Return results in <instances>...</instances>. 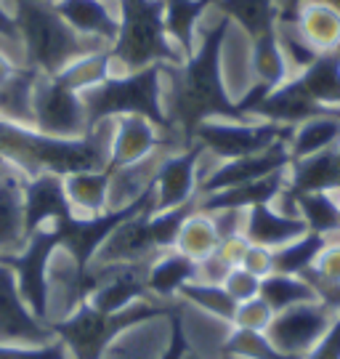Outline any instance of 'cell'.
I'll return each instance as SVG.
<instances>
[{
	"instance_id": "cell-1",
	"label": "cell",
	"mask_w": 340,
	"mask_h": 359,
	"mask_svg": "<svg viewBox=\"0 0 340 359\" xmlns=\"http://www.w3.org/2000/svg\"><path fill=\"white\" fill-rule=\"evenodd\" d=\"M231 19L221 16L194 48L189 59L178 67H165V112L170 128L189 147L194 130L208 120H252L240 102L229 96L221 69V51Z\"/></svg>"
},
{
	"instance_id": "cell-2",
	"label": "cell",
	"mask_w": 340,
	"mask_h": 359,
	"mask_svg": "<svg viewBox=\"0 0 340 359\" xmlns=\"http://www.w3.org/2000/svg\"><path fill=\"white\" fill-rule=\"evenodd\" d=\"M112 128L114 120H104L83 139H56L38 128L0 120V157L27 179L38 173L67 176L77 170H104L109 168Z\"/></svg>"
},
{
	"instance_id": "cell-3",
	"label": "cell",
	"mask_w": 340,
	"mask_h": 359,
	"mask_svg": "<svg viewBox=\"0 0 340 359\" xmlns=\"http://www.w3.org/2000/svg\"><path fill=\"white\" fill-rule=\"evenodd\" d=\"M13 13L22 46V65L56 77L80 56L104 51L109 43L77 32L50 0H6Z\"/></svg>"
},
{
	"instance_id": "cell-4",
	"label": "cell",
	"mask_w": 340,
	"mask_h": 359,
	"mask_svg": "<svg viewBox=\"0 0 340 359\" xmlns=\"http://www.w3.org/2000/svg\"><path fill=\"white\" fill-rule=\"evenodd\" d=\"M120 32L109 46L114 72H136L151 65L178 67L186 53L178 48L165 27V0H117Z\"/></svg>"
},
{
	"instance_id": "cell-5",
	"label": "cell",
	"mask_w": 340,
	"mask_h": 359,
	"mask_svg": "<svg viewBox=\"0 0 340 359\" xmlns=\"http://www.w3.org/2000/svg\"><path fill=\"white\" fill-rule=\"evenodd\" d=\"M170 311L173 306L168 301H157V298H147V301H139V304L123 309V311H112V314L99 311L90 301H86L69 317L50 322V330L64 344L69 359H107V354L112 351L123 333L136 330L144 322L168 317Z\"/></svg>"
},
{
	"instance_id": "cell-6",
	"label": "cell",
	"mask_w": 340,
	"mask_h": 359,
	"mask_svg": "<svg viewBox=\"0 0 340 359\" xmlns=\"http://www.w3.org/2000/svg\"><path fill=\"white\" fill-rule=\"evenodd\" d=\"M165 65H151L136 72H114L96 88L83 90L88 126L96 128L104 120L139 115L151 120L165 133H176L165 112ZM178 136V133H176ZM181 139V136H178Z\"/></svg>"
},
{
	"instance_id": "cell-7",
	"label": "cell",
	"mask_w": 340,
	"mask_h": 359,
	"mask_svg": "<svg viewBox=\"0 0 340 359\" xmlns=\"http://www.w3.org/2000/svg\"><path fill=\"white\" fill-rule=\"evenodd\" d=\"M290 126L271 120H208L194 130L191 142L202 144L205 154H213L221 163L258 154L279 142H290Z\"/></svg>"
},
{
	"instance_id": "cell-8",
	"label": "cell",
	"mask_w": 340,
	"mask_h": 359,
	"mask_svg": "<svg viewBox=\"0 0 340 359\" xmlns=\"http://www.w3.org/2000/svg\"><path fill=\"white\" fill-rule=\"evenodd\" d=\"M59 248H62L59 231L53 229V226H43V229L29 234V240H27V245L19 253L0 256V261L13 271L16 285H19V293H22L25 304L29 306V311H32L38 320L48 322V325H50L48 269Z\"/></svg>"
},
{
	"instance_id": "cell-9",
	"label": "cell",
	"mask_w": 340,
	"mask_h": 359,
	"mask_svg": "<svg viewBox=\"0 0 340 359\" xmlns=\"http://www.w3.org/2000/svg\"><path fill=\"white\" fill-rule=\"evenodd\" d=\"M35 128L56 139H83L90 130L83 93L59 77L40 75L35 86Z\"/></svg>"
},
{
	"instance_id": "cell-10",
	"label": "cell",
	"mask_w": 340,
	"mask_h": 359,
	"mask_svg": "<svg viewBox=\"0 0 340 359\" xmlns=\"http://www.w3.org/2000/svg\"><path fill=\"white\" fill-rule=\"evenodd\" d=\"M329 325H332V306L325 301H311L274 314L266 335L282 354L303 359L322 341Z\"/></svg>"
},
{
	"instance_id": "cell-11",
	"label": "cell",
	"mask_w": 340,
	"mask_h": 359,
	"mask_svg": "<svg viewBox=\"0 0 340 359\" xmlns=\"http://www.w3.org/2000/svg\"><path fill=\"white\" fill-rule=\"evenodd\" d=\"M202 157H205V149L197 142L165 154L154 176V213L173 210L197 200Z\"/></svg>"
},
{
	"instance_id": "cell-12",
	"label": "cell",
	"mask_w": 340,
	"mask_h": 359,
	"mask_svg": "<svg viewBox=\"0 0 340 359\" xmlns=\"http://www.w3.org/2000/svg\"><path fill=\"white\" fill-rule=\"evenodd\" d=\"M56 335L48 322L38 320L25 298L19 293V285L13 271L0 261V344L8 346H38L48 344Z\"/></svg>"
},
{
	"instance_id": "cell-13",
	"label": "cell",
	"mask_w": 340,
	"mask_h": 359,
	"mask_svg": "<svg viewBox=\"0 0 340 359\" xmlns=\"http://www.w3.org/2000/svg\"><path fill=\"white\" fill-rule=\"evenodd\" d=\"M287 144L290 142H279L258 154H247V157H237V160H226V163L215 165L200 181L197 197L221 192V189H229V187H240V184H247V181L264 179V176L277 173V170H287L292 163Z\"/></svg>"
},
{
	"instance_id": "cell-14",
	"label": "cell",
	"mask_w": 340,
	"mask_h": 359,
	"mask_svg": "<svg viewBox=\"0 0 340 359\" xmlns=\"http://www.w3.org/2000/svg\"><path fill=\"white\" fill-rule=\"evenodd\" d=\"M154 208H147L136 216L125 218L104 240L90 266H120V264H151L163 250L157 248L149 229V216Z\"/></svg>"
},
{
	"instance_id": "cell-15",
	"label": "cell",
	"mask_w": 340,
	"mask_h": 359,
	"mask_svg": "<svg viewBox=\"0 0 340 359\" xmlns=\"http://www.w3.org/2000/svg\"><path fill=\"white\" fill-rule=\"evenodd\" d=\"M170 136L178 139L176 133H165L163 128H157L147 117H117L112 128V144H109V170L133 165V163L154 154L157 149L170 147Z\"/></svg>"
},
{
	"instance_id": "cell-16",
	"label": "cell",
	"mask_w": 340,
	"mask_h": 359,
	"mask_svg": "<svg viewBox=\"0 0 340 359\" xmlns=\"http://www.w3.org/2000/svg\"><path fill=\"white\" fill-rule=\"evenodd\" d=\"M101 271V283L88 301L99 311H123L139 301L151 298L147 287L149 264H120V266H96Z\"/></svg>"
},
{
	"instance_id": "cell-17",
	"label": "cell",
	"mask_w": 340,
	"mask_h": 359,
	"mask_svg": "<svg viewBox=\"0 0 340 359\" xmlns=\"http://www.w3.org/2000/svg\"><path fill=\"white\" fill-rule=\"evenodd\" d=\"M75 210L64 192V176L59 173H38L25 181V216L27 234L53 226L56 221L72 216Z\"/></svg>"
},
{
	"instance_id": "cell-18",
	"label": "cell",
	"mask_w": 340,
	"mask_h": 359,
	"mask_svg": "<svg viewBox=\"0 0 340 359\" xmlns=\"http://www.w3.org/2000/svg\"><path fill=\"white\" fill-rule=\"evenodd\" d=\"M285 187H287V170H277L264 179L197 197V208L202 213H213V210H250L255 205H271L285 192Z\"/></svg>"
},
{
	"instance_id": "cell-19",
	"label": "cell",
	"mask_w": 340,
	"mask_h": 359,
	"mask_svg": "<svg viewBox=\"0 0 340 359\" xmlns=\"http://www.w3.org/2000/svg\"><path fill=\"white\" fill-rule=\"evenodd\" d=\"M311 192H340V152L338 147H329L325 152L308 154L301 160H292L287 168V187L285 197Z\"/></svg>"
},
{
	"instance_id": "cell-20",
	"label": "cell",
	"mask_w": 340,
	"mask_h": 359,
	"mask_svg": "<svg viewBox=\"0 0 340 359\" xmlns=\"http://www.w3.org/2000/svg\"><path fill=\"white\" fill-rule=\"evenodd\" d=\"M306 231H308V226H306V221L301 216L282 213L279 208H274V203L245 210L242 234H245V240L250 245H261V248H268V250H277L282 245L298 240Z\"/></svg>"
},
{
	"instance_id": "cell-21",
	"label": "cell",
	"mask_w": 340,
	"mask_h": 359,
	"mask_svg": "<svg viewBox=\"0 0 340 359\" xmlns=\"http://www.w3.org/2000/svg\"><path fill=\"white\" fill-rule=\"evenodd\" d=\"M25 181L19 170L0 179V256L19 253L27 245V216H25Z\"/></svg>"
},
{
	"instance_id": "cell-22",
	"label": "cell",
	"mask_w": 340,
	"mask_h": 359,
	"mask_svg": "<svg viewBox=\"0 0 340 359\" xmlns=\"http://www.w3.org/2000/svg\"><path fill=\"white\" fill-rule=\"evenodd\" d=\"M50 6L62 13L77 32L99 38L112 46L120 32V16L107 0H50Z\"/></svg>"
},
{
	"instance_id": "cell-23",
	"label": "cell",
	"mask_w": 340,
	"mask_h": 359,
	"mask_svg": "<svg viewBox=\"0 0 340 359\" xmlns=\"http://www.w3.org/2000/svg\"><path fill=\"white\" fill-rule=\"evenodd\" d=\"M197 280V261H191L189 256L178 253L176 248L165 250L154 258L147 269V287L149 295L157 301H176L184 285H189Z\"/></svg>"
},
{
	"instance_id": "cell-24",
	"label": "cell",
	"mask_w": 340,
	"mask_h": 359,
	"mask_svg": "<svg viewBox=\"0 0 340 359\" xmlns=\"http://www.w3.org/2000/svg\"><path fill=\"white\" fill-rule=\"evenodd\" d=\"M38 69L19 65L6 83H0V120L35 128V86H38Z\"/></svg>"
},
{
	"instance_id": "cell-25",
	"label": "cell",
	"mask_w": 340,
	"mask_h": 359,
	"mask_svg": "<svg viewBox=\"0 0 340 359\" xmlns=\"http://www.w3.org/2000/svg\"><path fill=\"white\" fill-rule=\"evenodd\" d=\"M109 168L104 170H77L64 176V192L75 216H101L109 210Z\"/></svg>"
},
{
	"instance_id": "cell-26",
	"label": "cell",
	"mask_w": 340,
	"mask_h": 359,
	"mask_svg": "<svg viewBox=\"0 0 340 359\" xmlns=\"http://www.w3.org/2000/svg\"><path fill=\"white\" fill-rule=\"evenodd\" d=\"M295 27L316 53L340 51V11L319 0H303Z\"/></svg>"
},
{
	"instance_id": "cell-27",
	"label": "cell",
	"mask_w": 340,
	"mask_h": 359,
	"mask_svg": "<svg viewBox=\"0 0 340 359\" xmlns=\"http://www.w3.org/2000/svg\"><path fill=\"white\" fill-rule=\"evenodd\" d=\"M292 83L314 104L340 109V51L319 53L314 65L298 72Z\"/></svg>"
},
{
	"instance_id": "cell-28",
	"label": "cell",
	"mask_w": 340,
	"mask_h": 359,
	"mask_svg": "<svg viewBox=\"0 0 340 359\" xmlns=\"http://www.w3.org/2000/svg\"><path fill=\"white\" fill-rule=\"evenodd\" d=\"M279 197L287 203V208L282 213L301 216L306 221L308 231L325 234V237L340 231V203L332 192H311V194H298V197L279 194Z\"/></svg>"
},
{
	"instance_id": "cell-29",
	"label": "cell",
	"mask_w": 340,
	"mask_h": 359,
	"mask_svg": "<svg viewBox=\"0 0 340 359\" xmlns=\"http://www.w3.org/2000/svg\"><path fill=\"white\" fill-rule=\"evenodd\" d=\"M218 11L250 35V40L271 32L279 22L277 0H215Z\"/></svg>"
},
{
	"instance_id": "cell-30",
	"label": "cell",
	"mask_w": 340,
	"mask_h": 359,
	"mask_svg": "<svg viewBox=\"0 0 340 359\" xmlns=\"http://www.w3.org/2000/svg\"><path fill=\"white\" fill-rule=\"evenodd\" d=\"M261 298L271 306L274 314L285 311V309L301 306V304H311L319 301V293L314 290V285L306 277H295V274H279L271 271L268 277L261 280Z\"/></svg>"
},
{
	"instance_id": "cell-31",
	"label": "cell",
	"mask_w": 340,
	"mask_h": 359,
	"mask_svg": "<svg viewBox=\"0 0 340 359\" xmlns=\"http://www.w3.org/2000/svg\"><path fill=\"white\" fill-rule=\"evenodd\" d=\"M252 75H255V83L266 86L268 90L279 88L285 80H290V65L277 40V27L252 40Z\"/></svg>"
},
{
	"instance_id": "cell-32",
	"label": "cell",
	"mask_w": 340,
	"mask_h": 359,
	"mask_svg": "<svg viewBox=\"0 0 340 359\" xmlns=\"http://www.w3.org/2000/svg\"><path fill=\"white\" fill-rule=\"evenodd\" d=\"M340 144V117H311L301 126H295L290 136V157L292 160H301L308 154L325 152L329 147H338Z\"/></svg>"
},
{
	"instance_id": "cell-33",
	"label": "cell",
	"mask_w": 340,
	"mask_h": 359,
	"mask_svg": "<svg viewBox=\"0 0 340 359\" xmlns=\"http://www.w3.org/2000/svg\"><path fill=\"white\" fill-rule=\"evenodd\" d=\"M215 0H165V27L181 51L189 59L194 53V27Z\"/></svg>"
},
{
	"instance_id": "cell-34",
	"label": "cell",
	"mask_w": 340,
	"mask_h": 359,
	"mask_svg": "<svg viewBox=\"0 0 340 359\" xmlns=\"http://www.w3.org/2000/svg\"><path fill=\"white\" fill-rule=\"evenodd\" d=\"M218 243H221V237H218V229H215L210 213H202L200 208H197V210L184 221L181 231H178L176 250L200 264L202 258L213 256Z\"/></svg>"
},
{
	"instance_id": "cell-35",
	"label": "cell",
	"mask_w": 340,
	"mask_h": 359,
	"mask_svg": "<svg viewBox=\"0 0 340 359\" xmlns=\"http://www.w3.org/2000/svg\"><path fill=\"white\" fill-rule=\"evenodd\" d=\"M327 243L329 240L325 237V234L306 231V234H301L298 240H292V243L282 245V248L274 250V271L301 277V274H306V271L314 266L316 258H319V253L325 250V245Z\"/></svg>"
},
{
	"instance_id": "cell-36",
	"label": "cell",
	"mask_w": 340,
	"mask_h": 359,
	"mask_svg": "<svg viewBox=\"0 0 340 359\" xmlns=\"http://www.w3.org/2000/svg\"><path fill=\"white\" fill-rule=\"evenodd\" d=\"M178 298L191 304V306H197L200 311H205V314L215 317V320L229 322V325H231L234 311H237V301L224 290V285H210V283L194 280V283L181 287Z\"/></svg>"
},
{
	"instance_id": "cell-37",
	"label": "cell",
	"mask_w": 340,
	"mask_h": 359,
	"mask_svg": "<svg viewBox=\"0 0 340 359\" xmlns=\"http://www.w3.org/2000/svg\"><path fill=\"white\" fill-rule=\"evenodd\" d=\"M109 75H112V56H109V48H104V51L80 56L77 62H72V65L67 67L64 72H59L56 77L62 80L64 86H69L72 90L83 93V90L96 88Z\"/></svg>"
},
{
	"instance_id": "cell-38",
	"label": "cell",
	"mask_w": 340,
	"mask_h": 359,
	"mask_svg": "<svg viewBox=\"0 0 340 359\" xmlns=\"http://www.w3.org/2000/svg\"><path fill=\"white\" fill-rule=\"evenodd\" d=\"M221 354L231 359H298V357H287L279 348H274V344L268 341L266 333L242 330V327H231V333L224 341Z\"/></svg>"
},
{
	"instance_id": "cell-39",
	"label": "cell",
	"mask_w": 340,
	"mask_h": 359,
	"mask_svg": "<svg viewBox=\"0 0 340 359\" xmlns=\"http://www.w3.org/2000/svg\"><path fill=\"white\" fill-rule=\"evenodd\" d=\"M277 40H279V46H282V53H285L290 69L303 72L306 67H311L316 59H319V53L303 40L295 22H277Z\"/></svg>"
},
{
	"instance_id": "cell-40",
	"label": "cell",
	"mask_w": 340,
	"mask_h": 359,
	"mask_svg": "<svg viewBox=\"0 0 340 359\" xmlns=\"http://www.w3.org/2000/svg\"><path fill=\"white\" fill-rule=\"evenodd\" d=\"M308 283L314 285V290H325V287H340V243H327L325 250L319 253L316 264L311 269L301 274Z\"/></svg>"
},
{
	"instance_id": "cell-41",
	"label": "cell",
	"mask_w": 340,
	"mask_h": 359,
	"mask_svg": "<svg viewBox=\"0 0 340 359\" xmlns=\"http://www.w3.org/2000/svg\"><path fill=\"white\" fill-rule=\"evenodd\" d=\"M274 320V311L266 304L261 295H255L250 301H242L237 304V311H234V320H231V327H242V330H255V333H266L268 325Z\"/></svg>"
},
{
	"instance_id": "cell-42",
	"label": "cell",
	"mask_w": 340,
	"mask_h": 359,
	"mask_svg": "<svg viewBox=\"0 0 340 359\" xmlns=\"http://www.w3.org/2000/svg\"><path fill=\"white\" fill-rule=\"evenodd\" d=\"M0 359H69L67 348L59 338H53L48 344L38 346H8L0 344Z\"/></svg>"
},
{
	"instance_id": "cell-43",
	"label": "cell",
	"mask_w": 340,
	"mask_h": 359,
	"mask_svg": "<svg viewBox=\"0 0 340 359\" xmlns=\"http://www.w3.org/2000/svg\"><path fill=\"white\" fill-rule=\"evenodd\" d=\"M224 290H226L237 304L250 301V298H255V295L261 293V277H255L252 271L242 269V266H234V269L226 274V280H224Z\"/></svg>"
},
{
	"instance_id": "cell-44",
	"label": "cell",
	"mask_w": 340,
	"mask_h": 359,
	"mask_svg": "<svg viewBox=\"0 0 340 359\" xmlns=\"http://www.w3.org/2000/svg\"><path fill=\"white\" fill-rule=\"evenodd\" d=\"M186 351H189V338H186V330H184V320L173 309L168 314V341L160 348L157 359H186Z\"/></svg>"
},
{
	"instance_id": "cell-45",
	"label": "cell",
	"mask_w": 340,
	"mask_h": 359,
	"mask_svg": "<svg viewBox=\"0 0 340 359\" xmlns=\"http://www.w3.org/2000/svg\"><path fill=\"white\" fill-rule=\"evenodd\" d=\"M240 266L264 280V277H268V274L274 271V250L261 248V245H250V248L245 250V258H242Z\"/></svg>"
},
{
	"instance_id": "cell-46",
	"label": "cell",
	"mask_w": 340,
	"mask_h": 359,
	"mask_svg": "<svg viewBox=\"0 0 340 359\" xmlns=\"http://www.w3.org/2000/svg\"><path fill=\"white\" fill-rule=\"evenodd\" d=\"M303 359H340V311L338 317L332 320L327 333L322 335V341Z\"/></svg>"
},
{
	"instance_id": "cell-47",
	"label": "cell",
	"mask_w": 340,
	"mask_h": 359,
	"mask_svg": "<svg viewBox=\"0 0 340 359\" xmlns=\"http://www.w3.org/2000/svg\"><path fill=\"white\" fill-rule=\"evenodd\" d=\"M250 248V243L245 240V234H234V237H224L218 248H215V256L221 258L226 266H240L242 258H245V250Z\"/></svg>"
},
{
	"instance_id": "cell-48",
	"label": "cell",
	"mask_w": 340,
	"mask_h": 359,
	"mask_svg": "<svg viewBox=\"0 0 340 359\" xmlns=\"http://www.w3.org/2000/svg\"><path fill=\"white\" fill-rule=\"evenodd\" d=\"M0 38L11 40L19 46V29H16V22H13V13L8 8L6 0H0Z\"/></svg>"
},
{
	"instance_id": "cell-49",
	"label": "cell",
	"mask_w": 340,
	"mask_h": 359,
	"mask_svg": "<svg viewBox=\"0 0 340 359\" xmlns=\"http://www.w3.org/2000/svg\"><path fill=\"white\" fill-rule=\"evenodd\" d=\"M277 6H279V22H295L303 0H277Z\"/></svg>"
},
{
	"instance_id": "cell-50",
	"label": "cell",
	"mask_w": 340,
	"mask_h": 359,
	"mask_svg": "<svg viewBox=\"0 0 340 359\" xmlns=\"http://www.w3.org/2000/svg\"><path fill=\"white\" fill-rule=\"evenodd\" d=\"M13 170H16V168H13L8 160H3V157H0V179H6V176H8V173H13Z\"/></svg>"
},
{
	"instance_id": "cell-51",
	"label": "cell",
	"mask_w": 340,
	"mask_h": 359,
	"mask_svg": "<svg viewBox=\"0 0 340 359\" xmlns=\"http://www.w3.org/2000/svg\"><path fill=\"white\" fill-rule=\"evenodd\" d=\"M319 3H327V6H332L335 11H340V0H319Z\"/></svg>"
},
{
	"instance_id": "cell-52",
	"label": "cell",
	"mask_w": 340,
	"mask_h": 359,
	"mask_svg": "<svg viewBox=\"0 0 340 359\" xmlns=\"http://www.w3.org/2000/svg\"><path fill=\"white\" fill-rule=\"evenodd\" d=\"M186 359H200V357H197V354L189 348V351H186ZM221 359H231V357H224V354H221Z\"/></svg>"
},
{
	"instance_id": "cell-53",
	"label": "cell",
	"mask_w": 340,
	"mask_h": 359,
	"mask_svg": "<svg viewBox=\"0 0 340 359\" xmlns=\"http://www.w3.org/2000/svg\"><path fill=\"white\" fill-rule=\"evenodd\" d=\"M136 359H147V357H136Z\"/></svg>"
},
{
	"instance_id": "cell-54",
	"label": "cell",
	"mask_w": 340,
	"mask_h": 359,
	"mask_svg": "<svg viewBox=\"0 0 340 359\" xmlns=\"http://www.w3.org/2000/svg\"><path fill=\"white\" fill-rule=\"evenodd\" d=\"M338 152H340V144H338Z\"/></svg>"
},
{
	"instance_id": "cell-55",
	"label": "cell",
	"mask_w": 340,
	"mask_h": 359,
	"mask_svg": "<svg viewBox=\"0 0 340 359\" xmlns=\"http://www.w3.org/2000/svg\"><path fill=\"white\" fill-rule=\"evenodd\" d=\"M338 203H340V197H338Z\"/></svg>"
}]
</instances>
